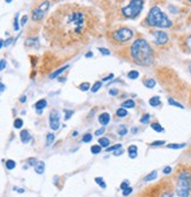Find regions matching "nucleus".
I'll return each mask as SVG.
<instances>
[{
    "instance_id": "obj_33",
    "label": "nucleus",
    "mask_w": 191,
    "mask_h": 197,
    "mask_svg": "<svg viewBox=\"0 0 191 197\" xmlns=\"http://www.w3.org/2000/svg\"><path fill=\"white\" fill-rule=\"evenodd\" d=\"M149 122H150V115H149V113L144 115L143 117L141 118V123H142V124H147Z\"/></svg>"
},
{
    "instance_id": "obj_40",
    "label": "nucleus",
    "mask_w": 191,
    "mask_h": 197,
    "mask_svg": "<svg viewBox=\"0 0 191 197\" xmlns=\"http://www.w3.org/2000/svg\"><path fill=\"white\" fill-rule=\"evenodd\" d=\"M64 112H65V119H66V120L70 119V117L73 115V111H72V110H64Z\"/></svg>"
},
{
    "instance_id": "obj_57",
    "label": "nucleus",
    "mask_w": 191,
    "mask_h": 197,
    "mask_svg": "<svg viewBox=\"0 0 191 197\" xmlns=\"http://www.w3.org/2000/svg\"><path fill=\"white\" fill-rule=\"evenodd\" d=\"M14 190H18L20 194H23L24 193V189H19V188H14Z\"/></svg>"
},
{
    "instance_id": "obj_18",
    "label": "nucleus",
    "mask_w": 191,
    "mask_h": 197,
    "mask_svg": "<svg viewBox=\"0 0 191 197\" xmlns=\"http://www.w3.org/2000/svg\"><path fill=\"white\" fill-rule=\"evenodd\" d=\"M69 67H70V65H65L64 67H61V69H59V70L54 71L53 73H51V74H50V79H53V78H55V77H57L58 74H60L61 72H64V71H65L66 69H69Z\"/></svg>"
},
{
    "instance_id": "obj_35",
    "label": "nucleus",
    "mask_w": 191,
    "mask_h": 197,
    "mask_svg": "<svg viewBox=\"0 0 191 197\" xmlns=\"http://www.w3.org/2000/svg\"><path fill=\"white\" fill-rule=\"evenodd\" d=\"M84 143H89V142H91L92 141V135L91 134H86V135H84V137H83V139H82Z\"/></svg>"
},
{
    "instance_id": "obj_54",
    "label": "nucleus",
    "mask_w": 191,
    "mask_h": 197,
    "mask_svg": "<svg viewBox=\"0 0 191 197\" xmlns=\"http://www.w3.org/2000/svg\"><path fill=\"white\" fill-rule=\"evenodd\" d=\"M26 96H21V97H20V99H19V100H20V103H25V101H26Z\"/></svg>"
},
{
    "instance_id": "obj_14",
    "label": "nucleus",
    "mask_w": 191,
    "mask_h": 197,
    "mask_svg": "<svg viewBox=\"0 0 191 197\" xmlns=\"http://www.w3.org/2000/svg\"><path fill=\"white\" fill-rule=\"evenodd\" d=\"M128 152H129V157L130 158H136L137 157V155H138V148H137V145H130L129 148H128Z\"/></svg>"
},
{
    "instance_id": "obj_6",
    "label": "nucleus",
    "mask_w": 191,
    "mask_h": 197,
    "mask_svg": "<svg viewBox=\"0 0 191 197\" xmlns=\"http://www.w3.org/2000/svg\"><path fill=\"white\" fill-rule=\"evenodd\" d=\"M133 37V31L129 27H120L110 33V38L113 44H125Z\"/></svg>"
},
{
    "instance_id": "obj_47",
    "label": "nucleus",
    "mask_w": 191,
    "mask_h": 197,
    "mask_svg": "<svg viewBox=\"0 0 191 197\" xmlns=\"http://www.w3.org/2000/svg\"><path fill=\"white\" fill-rule=\"evenodd\" d=\"M104 131H105V128H101V129H98L97 131L95 132V136H100V135H103L104 134Z\"/></svg>"
},
{
    "instance_id": "obj_61",
    "label": "nucleus",
    "mask_w": 191,
    "mask_h": 197,
    "mask_svg": "<svg viewBox=\"0 0 191 197\" xmlns=\"http://www.w3.org/2000/svg\"><path fill=\"white\" fill-rule=\"evenodd\" d=\"M190 2H191V0H190Z\"/></svg>"
},
{
    "instance_id": "obj_19",
    "label": "nucleus",
    "mask_w": 191,
    "mask_h": 197,
    "mask_svg": "<svg viewBox=\"0 0 191 197\" xmlns=\"http://www.w3.org/2000/svg\"><path fill=\"white\" fill-rule=\"evenodd\" d=\"M135 101L132 100V99H128V100H125V101H123L122 103V107L123 109H126V107H129V109H132V107H135Z\"/></svg>"
},
{
    "instance_id": "obj_5",
    "label": "nucleus",
    "mask_w": 191,
    "mask_h": 197,
    "mask_svg": "<svg viewBox=\"0 0 191 197\" xmlns=\"http://www.w3.org/2000/svg\"><path fill=\"white\" fill-rule=\"evenodd\" d=\"M171 187H172L171 182L164 179L160 183H158L157 185H152V187L144 189L138 197H162L164 195V193Z\"/></svg>"
},
{
    "instance_id": "obj_41",
    "label": "nucleus",
    "mask_w": 191,
    "mask_h": 197,
    "mask_svg": "<svg viewBox=\"0 0 191 197\" xmlns=\"http://www.w3.org/2000/svg\"><path fill=\"white\" fill-rule=\"evenodd\" d=\"M99 52L101 54H104V55H109L110 54V51L107 49H104V47H99Z\"/></svg>"
},
{
    "instance_id": "obj_44",
    "label": "nucleus",
    "mask_w": 191,
    "mask_h": 197,
    "mask_svg": "<svg viewBox=\"0 0 191 197\" xmlns=\"http://www.w3.org/2000/svg\"><path fill=\"white\" fill-rule=\"evenodd\" d=\"M13 26H14V30H15V31H18V30H19V24H18V15H15V19H14V24H13Z\"/></svg>"
},
{
    "instance_id": "obj_29",
    "label": "nucleus",
    "mask_w": 191,
    "mask_h": 197,
    "mask_svg": "<svg viewBox=\"0 0 191 197\" xmlns=\"http://www.w3.org/2000/svg\"><path fill=\"white\" fill-rule=\"evenodd\" d=\"M169 104L170 105H172V106H176V107H179V109H184V106L181 104V103H178V101H176V100H174L172 98H169Z\"/></svg>"
},
{
    "instance_id": "obj_24",
    "label": "nucleus",
    "mask_w": 191,
    "mask_h": 197,
    "mask_svg": "<svg viewBox=\"0 0 191 197\" xmlns=\"http://www.w3.org/2000/svg\"><path fill=\"white\" fill-rule=\"evenodd\" d=\"M185 143H181V144H175V143H172V144H168L166 145V148L168 149H183V148H185Z\"/></svg>"
},
{
    "instance_id": "obj_15",
    "label": "nucleus",
    "mask_w": 191,
    "mask_h": 197,
    "mask_svg": "<svg viewBox=\"0 0 191 197\" xmlns=\"http://www.w3.org/2000/svg\"><path fill=\"white\" fill-rule=\"evenodd\" d=\"M34 170L38 175H43L44 171H45V163L44 162H38L36 165H34Z\"/></svg>"
},
{
    "instance_id": "obj_11",
    "label": "nucleus",
    "mask_w": 191,
    "mask_h": 197,
    "mask_svg": "<svg viewBox=\"0 0 191 197\" xmlns=\"http://www.w3.org/2000/svg\"><path fill=\"white\" fill-rule=\"evenodd\" d=\"M181 47L184 52H191V34L185 36L183 38V40L181 42Z\"/></svg>"
},
{
    "instance_id": "obj_59",
    "label": "nucleus",
    "mask_w": 191,
    "mask_h": 197,
    "mask_svg": "<svg viewBox=\"0 0 191 197\" xmlns=\"http://www.w3.org/2000/svg\"><path fill=\"white\" fill-rule=\"evenodd\" d=\"M72 136H73V137H77V136H78V131H73Z\"/></svg>"
},
{
    "instance_id": "obj_8",
    "label": "nucleus",
    "mask_w": 191,
    "mask_h": 197,
    "mask_svg": "<svg viewBox=\"0 0 191 197\" xmlns=\"http://www.w3.org/2000/svg\"><path fill=\"white\" fill-rule=\"evenodd\" d=\"M150 37L157 46H163L169 42V36L163 31H152L150 33Z\"/></svg>"
},
{
    "instance_id": "obj_52",
    "label": "nucleus",
    "mask_w": 191,
    "mask_h": 197,
    "mask_svg": "<svg viewBox=\"0 0 191 197\" xmlns=\"http://www.w3.org/2000/svg\"><path fill=\"white\" fill-rule=\"evenodd\" d=\"M5 66H6V63H5V60H4V59H1V65H0V70H4V69H5Z\"/></svg>"
},
{
    "instance_id": "obj_32",
    "label": "nucleus",
    "mask_w": 191,
    "mask_h": 197,
    "mask_svg": "<svg viewBox=\"0 0 191 197\" xmlns=\"http://www.w3.org/2000/svg\"><path fill=\"white\" fill-rule=\"evenodd\" d=\"M89 89H90V84H89V83H83V84L79 85V90H80V91H84V92H85V91H87Z\"/></svg>"
},
{
    "instance_id": "obj_1",
    "label": "nucleus",
    "mask_w": 191,
    "mask_h": 197,
    "mask_svg": "<svg viewBox=\"0 0 191 197\" xmlns=\"http://www.w3.org/2000/svg\"><path fill=\"white\" fill-rule=\"evenodd\" d=\"M99 19L91 8L64 4L46 20L44 37L54 49L84 46L97 34Z\"/></svg>"
},
{
    "instance_id": "obj_12",
    "label": "nucleus",
    "mask_w": 191,
    "mask_h": 197,
    "mask_svg": "<svg viewBox=\"0 0 191 197\" xmlns=\"http://www.w3.org/2000/svg\"><path fill=\"white\" fill-rule=\"evenodd\" d=\"M110 115L107 113V112H104V113H101L99 117H98V120H99V123L101 124V125H107L109 124V122H110Z\"/></svg>"
},
{
    "instance_id": "obj_10",
    "label": "nucleus",
    "mask_w": 191,
    "mask_h": 197,
    "mask_svg": "<svg viewBox=\"0 0 191 197\" xmlns=\"http://www.w3.org/2000/svg\"><path fill=\"white\" fill-rule=\"evenodd\" d=\"M60 116H59V111L58 110H52L50 113V128L55 131L59 129L60 126Z\"/></svg>"
},
{
    "instance_id": "obj_38",
    "label": "nucleus",
    "mask_w": 191,
    "mask_h": 197,
    "mask_svg": "<svg viewBox=\"0 0 191 197\" xmlns=\"http://www.w3.org/2000/svg\"><path fill=\"white\" fill-rule=\"evenodd\" d=\"M118 149H122V144H120V143H119V144H114L113 147L106 148V151L109 152V151H113V150H118Z\"/></svg>"
},
{
    "instance_id": "obj_34",
    "label": "nucleus",
    "mask_w": 191,
    "mask_h": 197,
    "mask_svg": "<svg viewBox=\"0 0 191 197\" xmlns=\"http://www.w3.org/2000/svg\"><path fill=\"white\" fill-rule=\"evenodd\" d=\"M126 132H128V129H126L124 125H120V126H119V130H118L119 136H124V135H126Z\"/></svg>"
},
{
    "instance_id": "obj_60",
    "label": "nucleus",
    "mask_w": 191,
    "mask_h": 197,
    "mask_svg": "<svg viewBox=\"0 0 191 197\" xmlns=\"http://www.w3.org/2000/svg\"><path fill=\"white\" fill-rule=\"evenodd\" d=\"M189 71H190V73H191V64L189 65Z\"/></svg>"
},
{
    "instance_id": "obj_39",
    "label": "nucleus",
    "mask_w": 191,
    "mask_h": 197,
    "mask_svg": "<svg viewBox=\"0 0 191 197\" xmlns=\"http://www.w3.org/2000/svg\"><path fill=\"white\" fill-rule=\"evenodd\" d=\"M164 144H165L164 141H156V142H152L150 145L151 147H160V145H164Z\"/></svg>"
},
{
    "instance_id": "obj_46",
    "label": "nucleus",
    "mask_w": 191,
    "mask_h": 197,
    "mask_svg": "<svg viewBox=\"0 0 191 197\" xmlns=\"http://www.w3.org/2000/svg\"><path fill=\"white\" fill-rule=\"evenodd\" d=\"M172 171V169H171V166H165L164 169H163V172L165 174V175H169L170 172Z\"/></svg>"
},
{
    "instance_id": "obj_56",
    "label": "nucleus",
    "mask_w": 191,
    "mask_h": 197,
    "mask_svg": "<svg viewBox=\"0 0 191 197\" xmlns=\"http://www.w3.org/2000/svg\"><path fill=\"white\" fill-rule=\"evenodd\" d=\"M0 88H1V89H0V90H1V92H4V91H5V85H4L2 83L0 84Z\"/></svg>"
},
{
    "instance_id": "obj_17",
    "label": "nucleus",
    "mask_w": 191,
    "mask_h": 197,
    "mask_svg": "<svg viewBox=\"0 0 191 197\" xmlns=\"http://www.w3.org/2000/svg\"><path fill=\"white\" fill-rule=\"evenodd\" d=\"M143 84L147 89H153V88L156 86V80L152 79V78H149V79H145V80H144Z\"/></svg>"
},
{
    "instance_id": "obj_22",
    "label": "nucleus",
    "mask_w": 191,
    "mask_h": 197,
    "mask_svg": "<svg viewBox=\"0 0 191 197\" xmlns=\"http://www.w3.org/2000/svg\"><path fill=\"white\" fill-rule=\"evenodd\" d=\"M98 143H99L100 147L109 148V145H110V139H109V138H105V137H101V138H99Z\"/></svg>"
},
{
    "instance_id": "obj_7",
    "label": "nucleus",
    "mask_w": 191,
    "mask_h": 197,
    "mask_svg": "<svg viewBox=\"0 0 191 197\" xmlns=\"http://www.w3.org/2000/svg\"><path fill=\"white\" fill-rule=\"evenodd\" d=\"M143 5H144L143 0H131V1H129L128 6H124L122 8V13H123L124 17L133 19V18H136L142 12Z\"/></svg>"
},
{
    "instance_id": "obj_23",
    "label": "nucleus",
    "mask_w": 191,
    "mask_h": 197,
    "mask_svg": "<svg viewBox=\"0 0 191 197\" xmlns=\"http://www.w3.org/2000/svg\"><path fill=\"white\" fill-rule=\"evenodd\" d=\"M151 128H152V130H155V131H157V132H164V128H163L159 123H152V124H151Z\"/></svg>"
},
{
    "instance_id": "obj_51",
    "label": "nucleus",
    "mask_w": 191,
    "mask_h": 197,
    "mask_svg": "<svg viewBox=\"0 0 191 197\" xmlns=\"http://www.w3.org/2000/svg\"><path fill=\"white\" fill-rule=\"evenodd\" d=\"M26 21H27V15H24V17H23V19H21V25H25V24H26Z\"/></svg>"
},
{
    "instance_id": "obj_45",
    "label": "nucleus",
    "mask_w": 191,
    "mask_h": 197,
    "mask_svg": "<svg viewBox=\"0 0 191 197\" xmlns=\"http://www.w3.org/2000/svg\"><path fill=\"white\" fill-rule=\"evenodd\" d=\"M27 163H28L30 165H36V164H37L38 162H37V159H36V158H28Z\"/></svg>"
},
{
    "instance_id": "obj_43",
    "label": "nucleus",
    "mask_w": 191,
    "mask_h": 197,
    "mask_svg": "<svg viewBox=\"0 0 191 197\" xmlns=\"http://www.w3.org/2000/svg\"><path fill=\"white\" fill-rule=\"evenodd\" d=\"M131 193H132V188H128V189L123 190V196H128V195H130Z\"/></svg>"
},
{
    "instance_id": "obj_20",
    "label": "nucleus",
    "mask_w": 191,
    "mask_h": 197,
    "mask_svg": "<svg viewBox=\"0 0 191 197\" xmlns=\"http://www.w3.org/2000/svg\"><path fill=\"white\" fill-rule=\"evenodd\" d=\"M46 105H47V101H46L45 99H40V100H38V101L34 104V107H36L37 110H42V109H44Z\"/></svg>"
},
{
    "instance_id": "obj_31",
    "label": "nucleus",
    "mask_w": 191,
    "mask_h": 197,
    "mask_svg": "<svg viewBox=\"0 0 191 197\" xmlns=\"http://www.w3.org/2000/svg\"><path fill=\"white\" fill-rule=\"evenodd\" d=\"M100 151H101V147H100V145H92V147H91V152H92L93 155L99 153Z\"/></svg>"
},
{
    "instance_id": "obj_49",
    "label": "nucleus",
    "mask_w": 191,
    "mask_h": 197,
    "mask_svg": "<svg viewBox=\"0 0 191 197\" xmlns=\"http://www.w3.org/2000/svg\"><path fill=\"white\" fill-rule=\"evenodd\" d=\"M112 78H113V74H112V73H111V74H110V76H107V77H105V78H104V79H103V80H104V82H109V80H110V79H112Z\"/></svg>"
},
{
    "instance_id": "obj_53",
    "label": "nucleus",
    "mask_w": 191,
    "mask_h": 197,
    "mask_svg": "<svg viewBox=\"0 0 191 197\" xmlns=\"http://www.w3.org/2000/svg\"><path fill=\"white\" fill-rule=\"evenodd\" d=\"M12 40H13V39H12V38H8V39H7V40H6V43H5V45H6V46H8V45H9V44H11V43H12Z\"/></svg>"
},
{
    "instance_id": "obj_21",
    "label": "nucleus",
    "mask_w": 191,
    "mask_h": 197,
    "mask_svg": "<svg viewBox=\"0 0 191 197\" xmlns=\"http://www.w3.org/2000/svg\"><path fill=\"white\" fill-rule=\"evenodd\" d=\"M149 104H150L151 106H159V105H160V98H159L158 96H155V97L150 98Z\"/></svg>"
},
{
    "instance_id": "obj_30",
    "label": "nucleus",
    "mask_w": 191,
    "mask_h": 197,
    "mask_svg": "<svg viewBox=\"0 0 191 197\" xmlns=\"http://www.w3.org/2000/svg\"><path fill=\"white\" fill-rule=\"evenodd\" d=\"M95 181L97 182V184H98V185H100L103 189H105V188H106V184H105V182H104V179H103L101 177H95Z\"/></svg>"
},
{
    "instance_id": "obj_28",
    "label": "nucleus",
    "mask_w": 191,
    "mask_h": 197,
    "mask_svg": "<svg viewBox=\"0 0 191 197\" xmlns=\"http://www.w3.org/2000/svg\"><path fill=\"white\" fill-rule=\"evenodd\" d=\"M53 141H54V134H47V136H46V147H50L52 143H53Z\"/></svg>"
},
{
    "instance_id": "obj_58",
    "label": "nucleus",
    "mask_w": 191,
    "mask_h": 197,
    "mask_svg": "<svg viewBox=\"0 0 191 197\" xmlns=\"http://www.w3.org/2000/svg\"><path fill=\"white\" fill-rule=\"evenodd\" d=\"M137 130H138L137 128H132V130H131V131H132V134H136V132H137Z\"/></svg>"
},
{
    "instance_id": "obj_50",
    "label": "nucleus",
    "mask_w": 191,
    "mask_h": 197,
    "mask_svg": "<svg viewBox=\"0 0 191 197\" xmlns=\"http://www.w3.org/2000/svg\"><path fill=\"white\" fill-rule=\"evenodd\" d=\"M122 153H123V150H122V149H119V150H116V151H114V156H120Z\"/></svg>"
},
{
    "instance_id": "obj_48",
    "label": "nucleus",
    "mask_w": 191,
    "mask_h": 197,
    "mask_svg": "<svg viewBox=\"0 0 191 197\" xmlns=\"http://www.w3.org/2000/svg\"><path fill=\"white\" fill-rule=\"evenodd\" d=\"M118 92H119V91H118V89H112V90H110V91H109L110 96H116Z\"/></svg>"
},
{
    "instance_id": "obj_3",
    "label": "nucleus",
    "mask_w": 191,
    "mask_h": 197,
    "mask_svg": "<svg viewBox=\"0 0 191 197\" xmlns=\"http://www.w3.org/2000/svg\"><path fill=\"white\" fill-rule=\"evenodd\" d=\"M145 23L149 26L162 27V28H168L172 26V21L166 17L165 13L162 12V9L158 6H153L150 8L147 17L145 19Z\"/></svg>"
},
{
    "instance_id": "obj_37",
    "label": "nucleus",
    "mask_w": 191,
    "mask_h": 197,
    "mask_svg": "<svg viewBox=\"0 0 191 197\" xmlns=\"http://www.w3.org/2000/svg\"><path fill=\"white\" fill-rule=\"evenodd\" d=\"M21 126H23V120H21L20 118L15 119V120H14V128H15V129H20Z\"/></svg>"
},
{
    "instance_id": "obj_55",
    "label": "nucleus",
    "mask_w": 191,
    "mask_h": 197,
    "mask_svg": "<svg viewBox=\"0 0 191 197\" xmlns=\"http://www.w3.org/2000/svg\"><path fill=\"white\" fill-rule=\"evenodd\" d=\"M85 57H86V58H91V57H93V53H92V52H87V53L85 54Z\"/></svg>"
},
{
    "instance_id": "obj_9",
    "label": "nucleus",
    "mask_w": 191,
    "mask_h": 197,
    "mask_svg": "<svg viewBox=\"0 0 191 197\" xmlns=\"http://www.w3.org/2000/svg\"><path fill=\"white\" fill-rule=\"evenodd\" d=\"M48 7H50V2H48V1L42 2L38 7H36V8L32 11V19H33L34 21H39V20H42V19L44 18L46 11L48 9Z\"/></svg>"
},
{
    "instance_id": "obj_42",
    "label": "nucleus",
    "mask_w": 191,
    "mask_h": 197,
    "mask_svg": "<svg viewBox=\"0 0 191 197\" xmlns=\"http://www.w3.org/2000/svg\"><path fill=\"white\" fill-rule=\"evenodd\" d=\"M128 188H130V187H129V182H128V181H124V182L120 184V189H122V190H125V189H128Z\"/></svg>"
},
{
    "instance_id": "obj_4",
    "label": "nucleus",
    "mask_w": 191,
    "mask_h": 197,
    "mask_svg": "<svg viewBox=\"0 0 191 197\" xmlns=\"http://www.w3.org/2000/svg\"><path fill=\"white\" fill-rule=\"evenodd\" d=\"M191 194V172L189 170L179 171L176 178V195L189 197Z\"/></svg>"
},
{
    "instance_id": "obj_2",
    "label": "nucleus",
    "mask_w": 191,
    "mask_h": 197,
    "mask_svg": "<svg viewBox=\"0 0 191 197\" xmlns=\"http://www.w3.org/2000/svg\"><path fill=\"white\" fill-rule=\"evenodd\" d=\"M132 60L141 66H150L155 60V52L145 39H136L130 47Z\"/></svg>"
},
{
    "instance_id": "obj_36",
    "label": "nucleus",
    "mask_w": 191,
    "mask_h": 197,
    "mask_svg": "<svg viewBox=\"0 0 191 197\" xmlns=\"http://www.w3.org/2000/svg\"><path fill=\"white\" fill-rule=\"evenodd\" d=\"M100 88H101V83L100 82H95V84H93V86H92V89H91V91L92 92H97Z\"/></svg>"
},
{
    "instance_id": "obj_13",
    "label": "nucleus",
    "mask_w": 191,
    "mask_h": 197,
    "mask_svg": "<svg viewBox=\"0 0 191 197\" xmlns=\"http://www.w3.org/2000/svg\"><path fill=\"white\" fill-rule=\"evenodd\" d=\"M31 135H30V132L27 131V130H23L21 132H20V139H21V143H24V144H26V143H28L30 141H31Z\"/></svg>"
},
{
    "instance_id": "obj_26",
    "label": "nucleus",
    "mask_w": 191,
    "mask_h": 197,
    "mask_svg": "<svg viewBox=\"0 0 191 197\" xmlns=\"http://www.w3.org/2000/svg\"><path fill=\"white\" fill-rule=\"evenodd\" d=\"M117 116L118 117H120V118H124V117H126L128 116V111L125 110V109H123V107H119L118 110H117Z\"/></svg>"
},
{
    "instance_id": "obj_16",
    "label": "nucleus",
    "mask_w": 191,
    "mask_h": 197,
    "mask_svg": "<svg viewBox=\"0 0 191 197\" xmlns=\"http://www.w3.org/2000/svg\"><path fill=\"white\" fill-rule=\"evenodd\" d=\"M157 175H158L157 171H152V172H150L149 175H146V176L144 177V182H151V181H155V179L157 178Z\"/></svg>"
},
{
    "instance_id": "obj_25",
    "label": "nucleus",
    "mask_w": 191,
    "mask_h": 197,
    "mask_svg": "<svg viewBox=\"0 0 191 197\" xmlns=\"http://www.w3.org/2000/svg\"><path fill=\"white\" fill-rule=\"evenodd\" d=\"M128 77H129V79H137L139 77V72L136 71V70H132L128 73Z\"/></svg>"
},
{
    "instance_id": "obj_27",
    "label": "nucleus",
    "mask_w": 191,
    "mask_h": 197,
    "mask_svg": "<svg viewBox=\"0 0 191 197\" xmlns=\"http://www.w3.org/2000/svg\"><path fill=\"white\" fill-rule=\"evenodd\" d=\"M6 169H8V170H13L14 168H15V162L14 161H12V159H8V161H6Z\"/></svg>"
}]
</instances>
